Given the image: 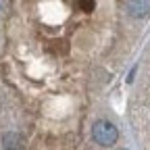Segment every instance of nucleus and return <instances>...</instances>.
I'll return each instance as SVG.
<instances>
[{
  "label": "nucleus",
  "instance_id": "1",
  "mask_svg": "<svg viewBox=\"0 0 150 150\" xmlns=\"http://www.w3.org/2000/svg\"><path fill=\"white\" fill-rule=\"evenodd\" d=\"M92 134H94V140H96L100 146H112L117 142L119 131L110 121H96L94 127H92Z\"/></svg>",
  "mask_w": 150,
  "mask_h": 150
},
{
  "label": "nucleus",
  "instance_id": "2",
  "mask_svg": "<svg viewBox=\"0 0 150 150\" xmlns=\"http://www.w3.org/2000/svg\"><path fill=\"white\" fill-rule=\"evenodd\" d=\"M129 15H134V17H146L148 11H150V2H146V0H140V2H127L125 4Z\"/></svg>",
  "mask_w": 150,
  "mask_h": 150
},
{
  "label": "nucleus",
  "instance_id": "3",
  "mask_svg": "<svg viewBox=\"0 0 150 150\" xmlns=\"http://www.w3.org/2000/svg\"><path fill=\"white\" fill-rule=\"evenodd\" d=\"M19 148V136L17 134H6L4 136V150H17Z\"/></svg>",
  "mask_w": 150,
  "mask_h": 150
},
{
  "label": "nucleus",
  "instance_id": "4",
  "mask_svg": "<svg viewBox=\"0 0 150 150\" xmlns=\"http://www.w3.org/2000/svg\"><path fill=\"white\" fill-rule=\"evenodd\" d=\"M79 6H83V8H88V11H92V8H94V2H79Z\"/></svg>",
  "mask_w": 150,
  "mask_h": 150
}]
</instances>
